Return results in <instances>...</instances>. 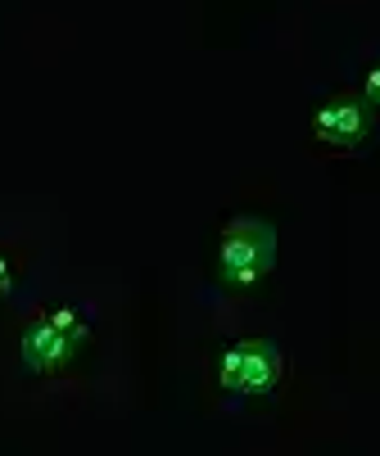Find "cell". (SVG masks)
I'll return each mask as SVG.
<instances>
[{"mask_svg":"<svg viewBox=\"0 0 380 456\" xmlns=\"http://www.w3.org/2000/svg\"><path fill=\"white\" fill-rule=\"evenodd\" d=\"M285 379V353L272 339H240L218 357V388L227 398H272Z\"/></svg>","mask_w":380,"mask_h":456,"instance_id":"cell-3","label":"cell"},{"mask_svg":"<svg viewBox=\"0 0 380 456\" xmlns=\"http://www.w3.org/2000/svg\"><path fill=\"white\" fill-rule=\"evenodd\" d=\"M87 335H91V325H87L82 307H73V303L41 307L28 321V330L19 335V362L28 375H59L82 353Z\"/></svg>","mask_w":380,"mask_h":456,"instance_id":"cell-1","label":"cell"},{"mask_svg":"<svg viewBox=\"0 0 380 456\" xmlns=\"http://www.w3.org/2000/svg\"><path fill=\"white\" fill-rule=\"evenodd\" d=\"M14 281H19V263H14L10 248H0V298L14 294Z\"/></svg>","mask_w":380,"mask_h":456,"instance_id":"cell-6","label":"cell"},{"mask_svg":"<svg viewBox=\"0 0 380 456\" xmlns=\"http://www.w3.org/2000/svg\"><path fill=\"white\" fill-rule=\"evenodd\" d=\"M358 95H362L371 109H380V63H371V69L362 73V82H358Z\"/></svg>","mask_w":380,"mask_h":456,"instance_id":"cell-5","label":"cell"},{"mask_svg":"<svg viewBox=\"0 0 380 456\" xmlns=\"http://www.w3.org/2000/svg\"><path fill=\"white\" fill-rule=\"evenodd\" d=\"M376 132V109L358 91H335L312 109V141L322 154H358Z\"/></svg>","mask_w":380,"mask_h":456,"instance_id":"cell-4","label":"cell"},{"mask_svg":"<svg viewBox=\"0 0 380 456\" xmlns=\"http://www.w3.org/2000/svg\"><path fill=\"white\" fill-rule=\"evenodd\" d=\"M272 267H277V231H272V222L240 213L218 231V276L231 289L263 285Z\"/></svg>","mask_w":380,"mask_h":456,"instance_id":"cell-2","label":"cell"}]
</instances>
